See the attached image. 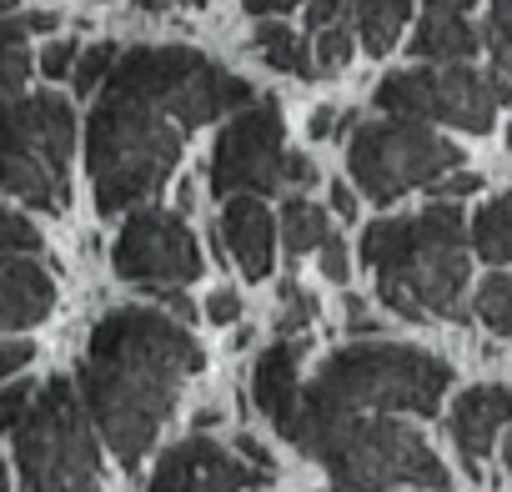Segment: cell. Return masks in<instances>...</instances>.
<instances>
[{"label":"cell","instance_id":"1","mask_svg":"<svg viewBox=\"0 0 512 492\" xmlns=\"http://www.w3.org/2000/svg\"><path fill=\"white\" fill-rule=\"evenodd\" d=\"M206 367V352L186 332V322L156 307H116L91 327L81 362V397L101 427V442L136 467L161 422L171 417L191 372Z\"/></svg>","mask_w":512,"mask_h":492},{"label":"cell","instance_id":"2","mask_svg":"<svg viewBox=\"0 0 512 492\" xmlns=\"http://www.w3.org/2000/svg\"><path fill=\"white\" fill-rule=\"evenodd\" d=\"M282 437L327 467L337 492H387V487H427L447 492L442 457L412 432L402 417L332 402L312 387H302L297 412L287 417Z\"/></svg>","mask_w":512,"mask_h":492},{"label":"cell","instance_id":"3","mask_svg":"<svg viewBox=\"0 0 512 492\" xmlns=\"http://www.w3.org/2000/svg\"><path fill=\"white\" fill-rule=\"evenodd\" d=\"M362 262L377 272V297L407 317H467V231L457 201L437 196L417 216H382L362 231Z\"/></svg>","mask_w":512,"mask_h":492},{"label":"cell","instance_id":"4","mask_svg":"<svg viewBox=\"0 0 512 492\" xmlns=\"http://www.w3.org/2000/svg\"><path fill=\"white\" fill-rule=\"evenodd\" d=\"M186 146V126L146 91L106 81L86 121V171L101 216L136 211L166 186Z\"/></svg>","mask_w":512,"mask_h":492},{"label":"cell","instance_id":"5","mask_svg":"<svg viewBox=\"0 0 512 492\" xmlns=\"http://www.w3.org/2000/svg\"><path fill=\"white\" fill-rule=\"evenodd\" d=\"M96 417L66 377L36 387L31 407L11 427L21 492H101Z\"/></svg>","mask_w":512,"mask_h":492},{"label":"cell","instance_id":"6","mask_svg":"<svg viewBox=\"0 0 512 492\" xmlns=\"http://www.w3.org/2000/svg\"><path fill=\"white\" fill-rule=\"evenodd\" d=\"M452 382V367L422 347H397V342H352L332 352L312 382V392L347 402V407H372V412H417L432 417L442 407V392Z\"/></svg>","mask_w":512,"mask_h":492},{"label":"cell","instance_id":"7","mask_svg":"<svg viewBox=\"0 0 512 492\" xmlns=\"http://www.w3.org/2000/svg\"><path fill=\"white\" fill-rule=\"evenodd\" d=\"M106 81L156 96L186 131L226 121L256 101V86L221 71L216 61H206L191 46H131V51H121V61Z\"/></svg>","mask_w":512,"mask_h":492},{"label":"cell","instance_id":"8","mask_svg":"<svg viewBox=\"0 0 512 492\" xmlns=\"http://www.w3.org/2000/svg\"><path fill=\"white\" fill-rule=\"evenodd\" d=\"M76 111L66 96H16L6 111V191L36 211L71 206Z\"/></svg>","mask_w":512,"mask_h":492},{"label":"cell","instance_id":"9","mask_svg":"<svg viewBox=\"0 0 512 492\" xmlns=\"http://www.w3.org/2000/svg\"><path fill=\"white\" fill-rule=\"evenodd\" d=\"M347 166H352V181L362 186V196L387 206V201L457 171L462 151H457V141L427 131V121H417V116H387V121H367L352 136Z\"/></svg>","mask_w":512,"mask_h":492},{"label":"cell","instance_id":"10","mask_svg":"<svg viewBox=\"0 0 512 492\" xmlns=\"http://www.w3.org/2000/svg\"><path fill=\"white\" fill-rule=\"evenodd\" d=\"M512 96L507 76H482L462 61H437L422 71H392L377 86V106L387 116H417V121H442L457 131H492L497 106Z\"/></svg>","mask_w":512,"mask_h":492},{"label":"cell","instance_id":"11","mask_svg":"<svg viewBox=\"0 0 512 492\" xmlns=\"http://www.w3.org/2000/svg\"><path fill=\"white\" fill-rule=\"evenodd\" d=\"M282 111L277 101H251L236 116H226V131L216 136L211 151V191L226 201L236 191L272 196L287 186V136H282Z\"/></svg>","mask_w":512,"mask_h":492},{"label":"cell","instance_id":"12","mask_svg":"<svg viewBox=\"0 0 512 492\" xmlns=\"http://www.w3.org/2000/svg\"><path fill=\"white\" fill-rule=\"evenodd\" d=\"M111 272L136 287H186L201 277V246L176 211L136 206L111 246Z\"/></svg>","mask_w":512,"mask_h":492},{"label":"cell","instance_id":"13","mask_svg":"<svg viewBox=\"0 0 512 492\" xmlns=\"http://www.w3.org/2000/svg\"><path fill=\"white\" fill-rule=\"evenodd\" d=\"M272 482V467L251 462L241 447H221L211 437H186L161 452L146 492H262Z\"/></svg>","mask_w":512,"mask_h":492},{"label":"cell","instance_id":"14","mask_svg":"<svg viewBox=\"0 0 512 492\" xmlns=\"http://www.w3.org/2000/svg\"><path fill=\"white\" fill-rule=\"evenodd\" d=\"M221 246L231 252V262L241 267L246 282L272 277V257H277V216L267 211V201L256 191H236L226 196L221 211Z\"/></svg>","mask_w":512,"mask_h":492},{"label":"cell","instance_id":"15","mask_svg":"<svg viewBox=\"0 0 512 492\" xmlns=\"http://www.w3.org/2000/svg\"><path fill=\"white\" fill-rule=\"evenodd\" d=\"M507 422H512V387H492V382H482V387H467V392L452 402V412H447V432L457 437V447H462L472 477L482 472V457L492 452V437H497Z\"/></svg>","mask_w":512,"mask_h":492},{"label":"cell","instance_id":"16","mask_svg":"<svg viewBox=\"0 0 512 492\" xmlns=\"http://www.w3.org/2000/svg\"><path fill=\"white\" fill-rule=\"evenodd\" d=\"M51 307H56V277L41 262L6 252V267H0V317H6V332H26L46 322Z\"/></svg>","mask_w":512,"mask_h":492},{"label":"cell","instance_id":"17","mask_svg":"<svg viewBox=\"0 0 512 492\" xmlns=\"http://www.w3.org/2000/svg\"><path fill=\"white\" fill-rule=\"evenodd\" d=\"M302 357H307V337H282L277 347L262 352V362H256L251 392H256V407L272 417L277 432L287 427V417H292L297 402H302V377H297Z\"/></svg>","mask_w":512,"mask_h":492},{"label":"cell","instance_id":"18","mask_svg":"<svg viewBox=\"0 0 512 492\" xmlns=\"http://www.w3.org/2000/svg\"><path fill=\"white\" fill-rule=\"evenodd\" d=\"M477 51H482V36L467 21V11H427L412 36V56L422 61H467Z\"/></svg>","mask_w":512,"mask_h":492},{"label":"cell","instance_id":"19","mask_svg":"<svg viewBox=\"0 0 512 492\" xmlns=\"http://www.w3.org/2000/svg\"><path fill=\"white\" fill-rule=\"evenodd\" d=\"M412 16V0H357L352 6V21H357V41L367 56H387L402 36Z\"/></svg>","mask_w":512,"mask_h":492},{"label":"cell","instance_id":"20","mask_svg":"<svg viewBox=\"0 0 512 492\" xmlns=\"http://www.w3.org/2000/svg\"><path fill=\"white\" fill-rule=\"evenodd\" d=\"M256 51H262V61L272 71H287V76H317V56L302 46L297 31H287L282 21L262 16V26H256Z\"/></svg>","mask_w":512,"mask_h":492},{"label":"cell","instance_id":"21","mask_svg":"<svg viewBox=\"0 0 512 492\" xmlns=\"http://www.w3.org/2000/svg\"><path fill=\"white\" fill-rule=\"evenodd\" d=\"M472 246L482 252V262H497V267L512 262V191L492 196V201L477 211V221H472Z\"/></svg>","mask_w":512,"mask_h":492},{"label":"cell","instance_id":"22","mask_svg":"<svg viewBox=\"0 0 512 492\" xmlns=\"http://www.w3.org/2000/svg\"><path fill=\"white\" fill-rule=\"evenodd\" d=\"M327 236H332V231H327V211H322V206H312V201H302V196L282 201V246H287V257L317 252Z\"/></svg>","mask_w":512,"mask_h":492},{"label":"cell","instance_id":"23","mask_svg":"<svg viewBox=\"0 0 512 492\" xmlns=\"http://www.w3.org/2000/svg\"><path fill=\"white\" fill-rule=\"evenodd\" d=\"M477 317L497 332V337H512V277L507 272H492V277H482V287H477Z\"/></svg>","mask_w":512,"mask_h":492},{"label":"cell","instance_id":"24","mask_svg":"<svg viewBox=\"0 0 512 492\" xmlns=\"http://www.w3.org/2000/svg\"><path fill=\"white\" fill-rule=\"evenodd\" d=\"M312 36H317L312 56H317V71L322 76H337L352 61V51H357V21H332V26L312 31Z\"/></svg>","mask_w":512,"mask_h":492},{"label":"cell","instance_id":"25","mask_svg":"<svg viewBox=\"0 0 512 492\" xmlns=\"http://www.w3.org/2000/svg\"><path fill=\"white\" fill-rule=\"evenodd\" d=\"M116 61H121L116 41H96V46H86V51H81V61H76V71H71V86H76L81 96H96V91H101V81L116 71Z\"/></svg>","mask_w":512,"mask_h":492},{"label":"cell","instance_id":"26","mask_svg":"<svg viewBox=\"0 0 512 492\" xmlns=\"http://www.w3.org/2000/svg\"><path fill=\"white\" fill-rule=\"evenodd\" d=\"M312 312H317V307H312V297H307V292H302L297 282H282V307H277V332H282V337H297V332H302V327L312 322Z\"/></svg>","mask_w":512,"mask_h":492},{"label":"cell","instance_id":"27","mask_svg":"<svg viewBox=\"0 0 512 492\" xmlns=\"http://www.w3.org/2000/svg\"><path fill=\"white\" fill-rule=\"evenodd\" d=\"M487 46L497 51V66H512V0H492V16H487Z\"/></svg>","mask_w":512,"mask_h":492},{"label":"cell","instance_id":"28","mask_svg":"<svg viewBox=\"0 0 512 492\" xmlns=\"http://www.w3.org/2000/svg\"><path fill=\"white\" fill-rule=\"evenodd\" d=\"M322 277L337 282V287L352 277V246H347L342 236H327V241H322Z\"/></svg>","mask_w":512,"mask_h":492},{"label":"cell","instance_id":"29","mask_svg":"<svg viewBox=\"0 0 512 492\" xmlns=\"http://www.w3.org/2000/svg\"><path fill=\"white\" fill-rule=\"evenodd\" d=\"M76 61H81V56H76V41H51V46L41 51V76H46V81H66V76L76 71Z\"/></svg>","mask_w":512,"mask_h":492},{"label":"cell","instance_id":"30","mask_svg":"<svg viewBox=\"0 0 512 492\" xmlns=\"http://www.w3.org/2000/svg\"><path fill=\"white\" fill-rule=\"evenodd\" d=\"M6 252H46L41 231H36L21 211H6Z\"/></svg>","mask_w":512,"mask_h":492},{"label":"cell","instance_id":"31","mask_svg":"<svg viewBox=\"0 0 512 492\" xmlns=\"http://www.w3.org/2000/svg\"><path fill=\"white\" fill-rule=\"evenodd\" d=\"M31 397H36V387L31 382H16V387H6V397H0V427H16L21 422V412L31 407Z\"/></svg>","mask_w":512,"mask_h":492},{"label":"cell","instance_id":"32","mask_svg":"<svg viewBox=\"0 0 512 492\" xmlns=\"http://www.w3.org/2000/svg\"><path fill=\"white\" fill-rule=\"evenodd\" d=\"M477 186H482V176H477V171H462V166H457V171H447L442 181H432V191H437V196H447V201H462V196H472Z\"/></svg>","mask_w":512,"mask_h":492},{"label":"cell","instance_id":"33","mask_svg":"<svg viewBox=\"0 0 512 492\" xmlns=\"http://www.w3.org/2000/svg\"><path fill=\"white\" fill-rule=\"evenodd\" d=\"M352 6H357V0H312V6H307V26L322 31V26H332V21H352V16H347Z\"/></svg>","mask_w":512,"mask_h":492},{"label":"cell","instance_id":"34","mask_svg":"<svg viewBox=\"0 0 512 492\" xmlns=\"http://www.w3.org/2000/svg\"><path fill=\"white\" fill-rule=\"evenodd\" d=\"M206 317H211L216 327L236 322V317H241V292H211V297H206Z\"/></svg>","mask_w":512,"mask_h":492},{"label":"cell","instance_id":"35","mask_svg":"<svg viewBox=\"0 0 512 492\" xmlns=\"http://www.w3.org/2000/svg\"><path fill=\"white\" fill-rule=\"evenodd\" d=\"M31 357H36V347H31V342H6V347H0V372L11 377V372H21Z\"/></svg>","mask_w":512,"mask_h":492},{"label":"cell","instance_id":"36","mask_svg":"<svg viewBox=\"0 0 512 492\" xmlns=\"http://www.w3.org/2000/svg\"><path fill=\"white\" fill-rule=\"evenodd\" d=\"M312 181H317V166H312V156L292 151V156H287V186H312Z\"/></svg>","mask_w":512,"mask_h":492},{"label":"cell","instance_id":"37","mask_svg":"<svg viewBox=\"0 0 512 492\" xmlns=\"http://www.w3.org/2000/svg\"><path fill=\"white\" fill-rule=\"evenodd\" d=\"M251 16H282V11H297L302 0H241Z\"/></svg>","mask_w":512,"mask_h":492},{"label":"cell","instance_id":"38","mask_svg":"<svg viewBox=\"0 0 512 492\" xmlns=\"http://www.w3.org/2000/svg\"><path fill=\"white\" fill-rule=\"evenodd\" d=\"M307 131H312V141H327L332 131H337V111H312V121H307Z\"/></svg>","mask_w":512,"mask_h":492},{"label":"cell","instance_id":"39","mask_svg":"<svg viewBox=\"0 0 512 492\" xmlns=\"http://www.w3.org/2000/svg\"><path fill=\"white\" fill-rule=\"evenodd\" d=\"M332 211L347 216V221L357 216V196H352V186H332Z\"/></svg>","mask_w":512,"mask_h":492},{"label":"cell","instance_id":"40","mask_svg":"<svg viewBox=\"0 0 512 492\" xmlns=\"http://www.w3.org/2000/svg\"><path fill=\"white\" fill-rule=\"evenodd\" d=\"M347 322H352V332H372V317H367V307L357 297H347Z\"/></svg>","mask_w":512,"mask_h":492},{"label":"cell","instance_id":"41","mask_svg":"<svg viewBox=\"0 0 512 492\" xmlns=\"http://www.w3.org/2000/svg\"><path fill=\"white\" fill-rule=\"evenodd\" d=\"M141 11H166V6H206V0H136Z\"/></svg>","mask_w":512,"mask_h":492},{"label":"cell","instance_id":"42","mask_svg":"<svg viewBox=\"0 0 512 492\" xmlns=\"http://www.w3.org/2000/svg\"><path fill=\"white\" fill-rule=\"evenodd\" d=\"M477 0H427V11H472Z\"/></svg>","mask_w":512,"mask_h":492},{"label":"cell","instance_id":"43","mask_svg":"<svg viewBox=\"0 0 512 492\" xmlns=\"http://www.w3.org/2000/svg\"><path fill=\"white\" fill-rule=\"evenodd\" d=\"M26 21H31V31H56V11H36Z\"/></svg>","mask_w":512,"mask_h":492},{"label":"cell","instance_id":"44","mask_svg":"<svg viewBox=\"0 0 512 492\" xmlns=\"http://www.w3.org/2000/svg\"><path fill=\"white\" fill-rule=\"evenodd\" d=\"M502 462H507V472H512V432H507V442H502Z\"/></svg>","mask_w":512,"mask_h":492}]
</instances>
